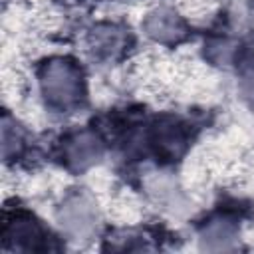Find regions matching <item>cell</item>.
<instances>
[{"label": "cell", "mask_w": 254, "mask_h": 254, "mask_svg": "<svg viewBox=\"0 0 254 254\" xmlns=\"http://www.w3.org/2000/svg\"><path fill=\"white\" fill-rule=\"evenodd\" d=\"M77 77L73 75L71 67L64 65V64H56L50 67L48 73V87L52 91V97L60 99V101H69L75 97L77 91Z\"/></svg>", "instance_id": "obj_1"}]
</instances>
